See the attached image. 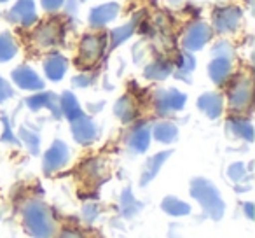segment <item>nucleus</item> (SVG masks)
Instances as JSON below:
<instances>
[{"mask_svg": "<svg viewBox=\"0 0 255 238\" xmlns=\"http://www.w3.org/2000/svg\"><path fill=\"white\" fill-rule=\"evenodd\" d=\"M103 47H105V37L100 35V33H93L82 39L81 49H79V61L84 63L86 67L91 63H95L103 53Z\"/></svg>", "mask_w": 255, "mask_h": 238, "instance_id": "nucleus-1", "label": "nucleus"}, {"mask_svg": "<svg viewBox=\"0 0 255 238\" xmlns=\"http://www.w3.org/2000/svg\"><path fill=\"white\" fill-rule=\"evenodd\" d=\"M210 37H212L210 26L203 21H198V23H194V25L189 26L187 32H185L184 47H187V49H191V51L201 49V47L210 40Z\"/></svg>", "mask_w": 255, "mask_h": 238, "instance_id": "nucleus-2", "label": "nucleus"}, {"mask_svg": "<svg viewBox=\"0 0 255 238\" xmlns=\"http://www.w3.org/2000/svg\"><path fill=\"white\" fill-rule=\"evenodd\" d=\"M241 21V11L238 7H222L213 12V26L217 32H233Z\"/></svg>", "mask_w": 255, "mask_h": 238, "instance_id": "nucleus-3", "label": "nucleus"}, {"mask_svg": "<svg viewBox=\"0 0 255 238\" xmlns=\"http://www.w3.org/2000/svg\"><path fill=\"white\" fill-rule=\"evenodd\" d=\"M9 19L12 23H18L23 26H30L37 21V12H35V4L33 0H18L12 9L9 11Z\"/></svg>", "mask_w": 255, "mask_h": 238, "instance_id": "nucleus-4", "label": "nucleus"}, {"mask_svg": "<svg viewBox=\"0 0 255 238\" xmlns=\"http://www.w3.org/2000/svg\"><path fill=\"white\" fill-rule=\"evenodd\" d=\"M58 39H60V26H58L56 21L44 23L33 33V42H35L37 47H42V49L54 46Z\"/></svg>", "mask_w": 255, "mask_h": 238, "instance_id": "nucleus-5", "label": "nucleus"}, {"mask_svg": "<svg viewBox=\"0 0 255 238\" xmlns=\"http://www.w3.org/2000/svg\"><path fill=\"white\" fill-rule=\"evenodd\" d=\"M117 12H119V5L117 4H114V2L103 4L91 11L89 23H91V26H103V25H107V23L112 21V19L117 16Z\"/></svg>", "mask_w": 255, "mask_h": 238, "instance_id": "nucleus-6", "label": "nucleus"}, {"mask_svg": "<svg viewBox=\"0 0 255 238\" xmlns=\"http://www.w3.org/2000/svg\"><path fill=\"white\" fill-rule=\"evenodd\" d=\"M12 77H14V81L25 89H39V88H42V81L37 77L35 72L30 70V68H26V67L16 68L14 74H12Z\"/></svg>", "mask_w": 255, "mask_h": 238, "instance_id": "nucleus-7", "label": "nucleus"}, {"mask_svg": "<svg viewBox=\"0 0 255 238\" xmlns=\"http://www.w3.org/2000/svg\"><path fill=\"white\" fill-rule=\"evenodd\" d=\"M44 68H46V74L51 79L58 81V79L63 77L65 70H67V61H65V58L61 54H53V56L47 58V61L44 63Z\"/></svg>", "mask_w": 255, "mask_h": 238, "instance_id": "nucleus-8", "label": "nucleus"}, {"mask_svg": "<svg viewBox=\"0 0 255 238\" xmlns=\"http://www.w3.org/2000/svg\"><path fill=\"white\" fill-rule=\"evenodd\" d=\"M250 82H241L236 84V88L231 91V105L234 109H243L248 102H250Z\"/></svg>", "mask_w": 255, "mask_h": 238, "instance_id": "nucleus-9", "label": "nucleus"}, {"mask_svg": "<svg viewBox=\"0 0 255 238\" xmlns=\"http://www.w3.org/2000/svg\"><path fill=\"white\" fill-rule=\"evenodd\" d=\"M72 130H74L75 139H77L79 142H82V144L91 142V140L95 139V135H96L95 126H93L88 119H81V121H77Z\"/></svg>", "mask_w": 255, "mask_h": 238, "instance_id": "nucleus-10", "label": "nucleus"}, {"mask_svg": "<svg viewBox=\"0 0 255 238\" xmlns=\"http://www.w3.org/2000/svg\"><path fill=\"white\" fill-rule=\"evenodd\" d=\"M67 147L63 144H54L53 147L49 149L46 156V165L47 168H56V167H61V165L67 161Z\"/></svg>", "mask_w": 255, "mask_h": 238, "instance_id": "nucleus-11", "label": "nucleus"}, {"mask_svg": "<svg viewBox=\"0 0 255 238\" xmlns=\"http://www.w3.org/2000/svg\"><path fill=\"white\" fill-rule=\"evenodd\" d=\"M18 47H16L14 39L11 37V33H2L0 35V61L11 60L16 54Z\"/></svg>", "mask_w": 255, "mask_h": 238, "instance_id": "nucleus-12", "label": "nucleus"}, {"mask_svg": "<svg viewBox=\"0 0 255 238\" xmlns=\"http://www.w3.org/2000/svg\"><path fill=\"white\" fill-rule=\"evenodd\" d=\"M229 60L227 58H217L210 65V75L215 82H222L224 77L229 74Z\"/></svg>", "mask_w": 255, "mask_h": 238, "instance_id": "nucleus-13", "label": "nucleus"}, {"mask_svg": "<svg viewBox=\"0 0 255 238\" xmlns=\"http://www.w3.org/2000/svg\"><path fill=\"white\" fill-rule=\"evenodd\" d=\"M199 107L205 110L208 116H219L220 109H222V102L217 95H205L199 102Z\"/></svg>", "mask_w": 255, "mask_h": 238, "instance_id": "nucleus-14", "label": "nucleus"}, {"mask_svg": "<svg viewBox=\"0 0 255 238\" xmlns=\"http://www.w3.org/2000/svg\"><path fill=\"white\" fill-rule=\"evenodd\" d=\"M136 21H138V18H133L129 23H126V25L119 26V28H116L112 32V46H119L123 40H126L128 37L131 35L133 30H135L136 26Z\"/></svg>", "mask_w": 255, "mask_h": 238, "instance_id": "nucleus-15", "label": "nucleus"}, {"mask_svg": "<svg viewBox=\"0 0 255 238\" xmlns=\"http://www.w3.org/2000/svg\"><path fill=\"white\" fill-rule=\"evenodd\" d=\"M184 96L177 91H170L166 93L163 100H159V105H161V110H170V109H180L184 105Z\"/></svg>", "mask_w": 255, "mask_h": 238, "instance_id": "nucleus-16", "label": "nucleus"}, {"mask_svg": "<svg viewBox=\"0 0 255 238\" xmlns=\"http://www.w3.org/2000/svg\"><path fill=\"white\" fill-rule=\"evenodd\" d=\"M61 103H63L65 114H67V116L70 117V119H74V117H77L79 114H81L77 102H75V98L70 95V93H65V95H63V100H61Z\"/></svg>", "mask_w": 255, "mask_h": 238, "instance_id": "nucleus-17", "label": "nucleus"}, {"mask_svg": "<svg viewBox=\"0 0 255 238\" xmlns=\"http://www.w3.org/2000/svg\"><path fill=\"white\" fill-rule=\"evenodd\" d=\"M147 142H149V132H147L145 128L136 130L131 139L133 147H135L136 151H143V149H147Z\"/></svg>", "mask_w": 255, "mask_h": 238, "instance_id": "nucleus-18", "label": "nucleus"}, {"mask_svg": "<svg viewBox=\"0 0 255 238\" xmlns=\"http://www.w3.org/2000/svg\"><path fill=\"white\" fill-rule=\"evenodd\" d=\"M175 133H177L175 126L173 125H168V123H163V125H159L156 128V137L159 140H163V142H168V140H171L175 137Z\"/></svg>", "mask_w": 255, "mask_h": 238, "instance_id": "nucleus-19", "label": "nucleus"}, {"mask_svg": "<svg viewBox=\"0 0 255 238\" xmlns=\"http://www.w3.org/2000/svg\"><path fill=\"white\" fill-rule=\"evenodd\" d=\"M168 70H170V67H168L166 63H154L152 67L147 68V75L149 77H154V79H163L168 75Z\"/></svg>", "mask_w": 255, "mask_h": 238, "instance_id": "nucleus-20", "label": "nucleus"}, {"mask_svg": "<svg viewBox=\"0 0 255 238\" xmlns=\"http://www.w3.org/2000/svg\"><path fill=\"white\" fill-rule=\"evenodd\" d=\"M236 123V132L240 133V135H243V137H247L248 140L252 139V128H250V125L248 123H241V121H234Z\"/></svg>", "mask_w": 255, "mask_h": 238, "instance_id": "nucleus-21", "label": "nucleus"}, {"mask_svg": "<svg viewBox=\"0 0 255 238\" xmlns=\"http://www.w3.org/2000/svg\"><path fill=\"white\" fill-rule=\"evenodd\" d=\"M65 4V0H42V7L46 9V11H56V9H60L61 5Z\"/></svg>", "mask_w": 255, "mask_h": 238, "instance_id": "nucleus-22", "label": "nucleus"}, {"mask_svg": "<svg viewBox=\"0 0 255 238\" xmlns=\"http://www.w3.org/2000/svg\"><path fill=\"white\" fill-rule=\"evenodd\" d=\"M11 95H12V91H11V88H9V84L4 81V79H0V102L9 98Z\"/></svg>", "mask_w": 255, "mask_h": 238, "instance_id": "nucleus-23", "label": "nucleus"}, {"mask_svg": "<svg viewBox=\"0 0 255 238\" xmlns=\"http://www.w3.org/2000/svg\"><path fill=\"white\" fill-rule=\"evenodd\" d=\"M0 2H5V0H0Z\"/></svg>", "mask_w": 255, "mask_h": 238, "instance_id": "nucleus-24", "label": "nucleus"}]
</instances>
